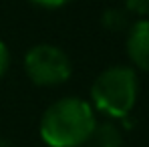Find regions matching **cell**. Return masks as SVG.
<instances>
[{
  "instance_id": "cell-8",
  "label": "cell",
  "mask_w": 149,
  "mask_h": 147,
  "mask_svg": "<svg viewBox=\"0 0 149 147\" xmlns=\"http://www.w3.org/2000/svg\"><path fill=\"white\" fill-rule=\"evenodd\" d=\"M28 2H32V4L38 6V8L52 10V8H63V6H67V4L73 2V0H28Z\"/></svg>"
},
{
  "instance_id": "cell-10",
  "label": "cell",
  "mask_w": 149,
  "mask_h": 147,
  "mask_svg": "<svg viewBox=\"0 0 149 147\" xmlns=\"http://www.w3.org/2000/svg\"><path fill=\"white\" fill-rule=\"evenodd\" d=\"M0 147H14L10 141H0Z\"/></svg>"
},
{
  "instance_id": "cell-5",
  "label": "cell",
  "mask_w": 149,
  "mask_h": 147,
  "mask_svg": "<svg viewBox=\"0 0 149 147\" xmlns=\"http://www.w3.org/2000/svg\"><path fill=\"white\" fill-rule=\"evenodd\" d=\"M85 145L87 147H123L121 129L115 123H97Z\"/></svg>"
},
{
  "instance_id": "cell-1",
  "label": "cell",
  "mask_w": 149,
  "mask_h": 147,
  "mask_svg": "<svg viewBox=\"0 0 149 147\" xmlns=\"http://www.w3.org/2000/svg\"><path fill=\"white\" fill-rule=\"evenodd\" d=\"M97 125L95 109L79 97H63L42 113L38 133L49 147H81Z\"/></svg>"
},
{
  "instance_id": "cell-6",
  "label": "cell",
  "mask_w": 149,
  "mask_h": 147,
  "mask_svg": "<svg viewBox=\"0 0 149 147\" xmlns=\"http://www.w3.org/2000/svg\"><path fill=\"white\" fill-rule=\"evenodd\" d=\"M101 24L109 32H121L129 28V12L125 8H107L101 16Z\"/></svg>"
},
{
  "instance_id": "cell-9",
  "label": "cell",
  "mask_w": 149,
  "mask_h": 147,
  "mask_svg": "<svg viewBox=\"0 0 149 147\" xmlns=\"http://www.w3.org/2000/svg\"><path fill=\"white\" fill-rule=\"evenodd\" d=\"M8 67H10V50H8V47L0 40V79L6 75Z\"/></svg>"
},
{
  "instance_id": "cell-3",
  "label": "cell",
  "mask_w": 149,
  "mask_h": 147,
  "mask_svg": "<svg viewBox=\"0 0 149 147\" xmlns=\"http://www.w3.org/2000/svg\"><path fill=\"white\" fill-rule=\"evenodd\" d=\"M24 73L38 87H58L73 75L69 54L54 45H34L24 54Z\"/></svg>"
},
{
  "instance_id": "cell-2",
  "label": "cell",
  "mask_w": 149,
  "mask_h": 147,
  "mask_svg": "<svg viewBox=\"0 0 149 147\" xmlns=\"http://www.w3.org/2000/svg\"><path fill=\"white\" fill-rule=\"evenodd\" d=\"M139 95V81L131 67L115 65L105 69L91 85V107L109 119H125Z\"/></svg>"
},
{
  "instance_id": "cell-4",
  "label": "cell",
  "mask_w": 149,
  "mask_h": 147,
  "mask_svg": "<svg viewBox=\"0 0 149 147\" xmlns=\"http://www.w3.org/2000/svg\"><path fill=\"white\" fill-rule=\"evenodd\" d=\"M127 54L131 63L149 73V20H137L127 30Z\"/></svg>"
},
{
  "instance_id": "cell-7",
  "label": "cell",
  "mask_w": 149,
  "mask_h": 147,
  "mask_svg": "<svg viewBox=\"0 0 149 147\" xmlns=\"http://www.w3.org/2000/svg\"><path fill=\"white\" fill-rule=\"evenodd\" d=\"M125 10L137 16L149 14V0H125Z\"/></svg>"
}]
</instances>
